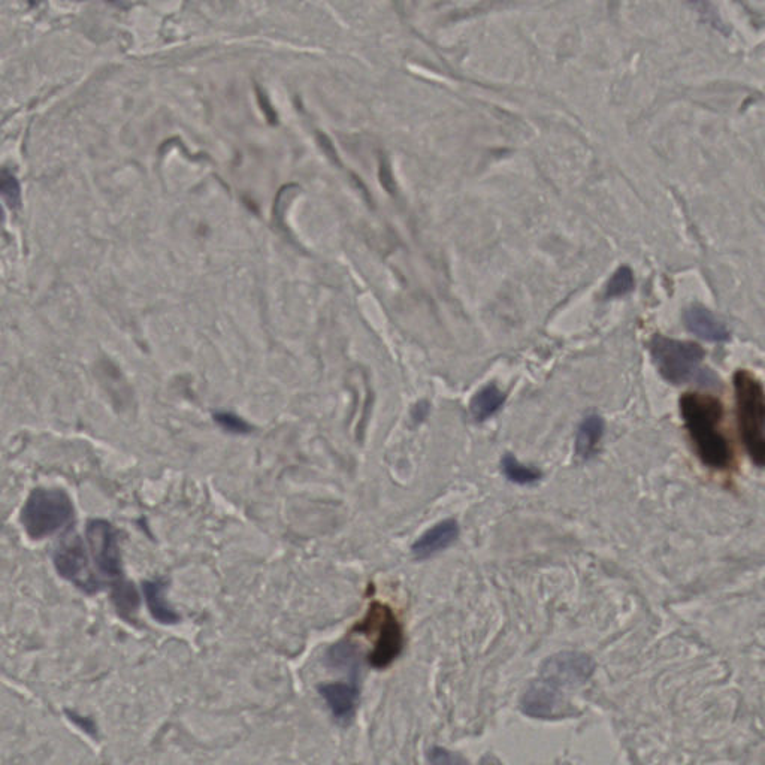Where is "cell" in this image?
I'll return each mask as SVG.
<instances>
[{"label": "cell", "instance_id": "obj_14", "mask_svg": "<svg viewBox=\"0 0 765 765\" xmlns=\"http://www.w3.org/2000/svg\"><path fill=\"white\" fill-rule=\"evenodd\" d=\"M165 591V583H144L145 598H147L148 609H150L153 618L160 624H177L180 621V616L166 603Z\"/></svg>", "mask_w": 765, "mask_h": 765}, {"label": "cell", "instance_id": "obj_24", "mask_svg": "<svg viewBox=\"0 0 765 765\" xmlns=\"http://www.w3.org/2000/svg\"><path fill=\"white\" fill-rule=\"evenodd\" d=\"M110 2H116V0H110Z\"/></svg>", "mask_w": 765, "mask_h": 765}, {"label": "cell", "instance_id": "obj_2", "mask_svg": "<svg viewBox=\"0 0 765 765\" xmlns=\"http://www.w3.org/2000/svg\"><path fill=\"white\" fill-rule=\"evenodd\" d=\"M736 387L737 414L743 443L758 468L765 462V396L763 384L748 371H739L734 377Z\"/></svg>", "mask_w": 765, "mask_h": 765}, {"label": "cell", "instance_id": "obj_21", "mask_svg": "<svg viewBox=\"0 0 765 765\" xmlns=\"http://www.w3.org/2000/svg\"><path fill=\"white\" fill-rule=\"evenodd\" d=\"M429 761H431V763L437 764L456 763V758L453 757L450 752L443 751V749L440 748H435L429 752Z\"/></svg>", "mask_w": 765, "mask_h": 765}, {"label": "cell", "instance_id": "obj_11", "mask_svg": "<svg viewBox=\"0 0 765 765\" xmlns=\"http://www.w3.org/2000/svg\"><path fill=\"white\" fill-rule=\"evenodd\" d=\"M459 534L461 529L455 519L441 520L425 534L420 535L419 540L411 546V552L419 561L432 558L455 544Z\"/></svg>", "mask_w": 765, "mask_h": 765}, {"label": "cell", "instance_id": "obj_8", "mask_svg": "<svg viewBox=\"0 0 765 765\" xmlns=\"http://www.w3.org/2000/svg\"><path fill=\"white\" fill-rule=\"evenodd\" d=\"M87 543L99 573L110 580L122 579L119 543L110 523L95 520L87 528Z\"/></svg>", "mask_w": 765, "mask_h": 765}, {"label": "cell", "instance_id": "obj_7", "mask_svg": "<svg viewBox=\"0 0 765 765\" xmlns=\"http://www.w3.org/2000/svg\"><path fill=\"white\" fill-rule=\"evenodd\" d=\"M520 709L534 719H559L574 713L564 691L540 679L532 682L523 692Z\"/></svg>", "mask_w": 765, "mask_h": 765}, {"label": "cell", "instance_id": "obj_17", "mask_svg": "<svg viewBox=\"0 0 765 765\" xmlns=\"http://www.w3.org/2000/svg\"><path fill=\"white\" fill-rule=\"evenodd\" d=\"M504 474L510 482L516 483V485H534L541 479V471L534 467H528V465L520 464L514 456H504L503 462Z\"/></svg>", "mask_w": 765, "mask_h": 765}, {"label": "cell", "instance_id": "obj_6", "mask_svg": "<svg viewBox=\"0 0 765 765\" xmlns=\"http://www.w3.org/2000/svg\"><path fill=\"white\" fill-rule=\"evenodd\" d=\"M594 671L595 662L591 656L580 652H561L543 662L538 679L564 691L588 682Z\"/></svg>", "mask_w": 765, "mask_h": 765}, {"label": "cell", "instance_id": "obj_5", "mask_svg": "<svg viewBox=\"0 0 765 765\" xmlns=\"http://www.w3.org/2000/svg\"><path fill=\"white\" fill-rule=\"evenodd\" d=\"M358 630L374 634V650L370 655L371 665L384 668L392 664L402 652V628L390 609L382 604H373L365 621Z\"/></svg>", "mask_w": 765, "mask_h": 765}, {"label": "cell", "instance_id": "obj_16", "mask_svg": "<svg viewBox=\"0 0 765 765\" xmlns=\"http://www.w3.org/2000/svg\"><path fill=\"white\" fill-rule=\"evenodd\" d=\"M328 661L331 667L343 668V670L350 671L352 676H358V650L352 644L347 643V641H341V643L335 644V646L329 649Z\"/></svg>", "mask_w": 765, "mask_h": 765}, {"label": "cell", "instance_id": "obj_23", "mask_svg": "<svg viewBox=\"0 0 765 765\" xmlns=\"http://www.w3.org/2000/svg\"><path fill=\"white\" fill-rule=\"evenodd\" d=\"M2 220H3V211H2V208H0V222H2Z\"/></svg>", "mask_w": 765, "mask_h": 765}, {"label": "cell", "instance_id": "obj_13", "mask_svg": "<svg viewBox=\"0 0 765 765\" xmlns=\"http://www.w3.org/2000/svg\"><path fill=\"white\" fill-rule=\"evenodd\" d=\"M604 435V420L591 414L583 420L576 435V453L583 461L594 458Z\"/></svg>", "mask_w": 765, "mask_h": 765}, {"label": "cell", "instance_id": "obj_10", "mask_svg": "<svg viewBox=\"0 0 765 765\" xmlns=\"http://www.w3.org/2000/svg\"><path fill=\"white\" fill-rule=\"evenodd\" d=\"M319 694L338 724L349 725L353 721L361 695L356 680L352 683H323L319 686Z\"/></svg>", "mask_w": 765, "mask_h": 765}, {"label": "cell", "instance_id": "obj_22", "mask_svg": "<svg viewBox=\"0 0 765 765\" xmlns=\"http://www.w3.org/2000/svg\"><path fill=\"white\" fill-rule=\"evenodd\" d=\"M426 414H428V404H426V402H420V404H417L416 408L413 410V419L416 420V422H422V420L425 419Z\"/></svg>", "mask_w": 765, "mask_h": 765}, {"label": "cell", "instance_id": "obj_4", "mask_svg": "<svg viewBox=\"0 0 765 765\" xmlns=\"http://www.w3.org/2000/svg\"><path fill=\"white\" fill-rule=\"evenodd\" d=\"M72 513L74 507L65 492L38 489L27 500L21 522L30 537L41 540L62 529L71 520Z\"/></svg>", "mask_w": 765, "mask_h": 765}, {"label": "cell", "instance_id": "obj_3", "mask_svg": "<svg viewBox=\"0 0 765 765\" xmlns=\"http://www.w3.org/2000/svg\"><path fill=\"white\" fill-rule=\"evenodd\" d=\"M650 353L659 374L667 382L682 384L704 376L700 370L704 350L698 344L655 335L650 343Z\"/></svg>", "mask_w": 765, "mask_h": 765}, {"label": "cell", "instance_id": "obj_1", "mask_svg": "<svg viewBox=\"0 0 765 765\" xmlns=\"http://www.w3.org/2000/svg\"><path fill=\"white\" fill-rule=\"evenodd\" d=\"M680 411L701 462L713 470L730 468L733 449L721 429L724 408L719 399L703 393H686L680 398Z\"/></svg>", "mask_w": 765, "mask_h": 765}, {"label": "cell", "instance_id": "obj_20", "mask_svg": "<svg viewBox=\"0 0 765 765\" xmlns=\"http://www.w3.org/2000/svg\"><path fill=\"white\" fill-rule=\"evenodd\" d=\"M214 419L223 429L232 432V434H247V432L252 431V426L244 422L241 417L235 416V414L217 413Z\"/></svg>", "mask_w": 765, "mask_h": 765}, {"label": "cell", "instance_id": "obj_15", "mask_svg": "<svg viewBox=\"0 0 765 765\" xmlns=\"http://www.w3.org/2000/svg\"><path fill=\"white\" fill-rule=\"evenodd\" d=\"M506 396L495 384H488L471 399L470 411L476 422H485L503 407Z\"/></svg>", "mask_w": 765, "mask_h": 765}, {"label": "cell", "instance_id": "obj_9", "mask_svg": "<svg viewBox=\"0 0 765 765\" xmlns=\"http://www.w3.org/2000/svg\"><path fill=\"white\" fill-rule=\"evenodd\" d=\"M56 565L63 577L71 580L80 588L86 589V591L98 589L99 582L90 571L86 547L80 538H75L59 550L56 556Z\"/></svg>", "mask_w": 765, "mask_h": 765}, {"label": "cell", "instance_id": "obj_12", "mask_svg": "<svg viewBox=\"0 0 765 765\" xmlns=\"http://www.w3.org/2000/svg\"><path fill=\"white\" fill-rule=\"evenodd\" d=\"M685 325L692 334L712 343H724L730 338L724 323L719 322L712 311L701 305H692L685 311Z\"/></svg>", "mask_w": 765, "mask_h": 765}, {"label": "cell", "instance_id": "obj_18", "mask_svg": "<svg viewBox=\"0 0 765 765\" xmlns=\"http://www.w3.org/2000/svg\"><path fill=\"white\" fill-rule=\"evenodd\" d=\"M634 289V274L628 266H621L610 278L606 287V298H621Z\"/></svg>", "mask_w": 765, "mask_h": 765}, {"label": "cell", "instance_id": "obj_19", "mask_svg": "<svg viewBox=\"0 0 765 765\" xmlns=\"http://www.w3.org/2000/svg\"><path fill=\"white\" fill-rule=\"evenodd\" d=\"M0 196L9 207H18L21 201L20 183L9 169H0Z\"/></svg>", "mask_w": 765, "mask_h": 765}]
</instances>
